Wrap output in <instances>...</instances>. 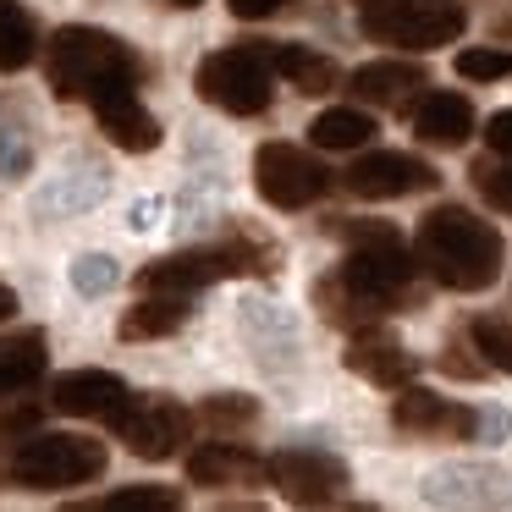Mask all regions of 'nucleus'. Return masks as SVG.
<instances>
[{"instance_id":"nucleus-1","label":"nucleus","mask_w":512,"mask_h":512,"mask_svg":"<svg viewBox=\"0 0 512 512\" xmlns=\"http://www.w3.org/2000/svg\"><path fill=\"white\" fill-rule=\"evenodd\" d=\"M45 78L56 100H89L100 111L105 100H122L138 89V56L105 28L67 23L45 45Z\"/></svg>"},{"instance_id":"nucleus-2","label":"nucleus","mask_w":512,"mask_h":512,"mask_svg":"<svg viewBox=\"0 0 512 512\" xmlns=\"http://www.w3.org/2000/svg\"><path fill=\"white\" fill-rule=\"evenodd\" d=\"M419 265L446 292H485L501 276V232L463 204H441L419 221Z\"/></svg>"},{"instance_id":"nucleus-3","label":"nucleus","mask_w":512,"mask_h":512,"mask_svg":"<svg viewBox=\"0 0 512 512\" xmlns=\"http://www.w3.org/2000/svg\"><path fill=\"white\" fill-rule=\"evenodd\" d=\"M336 232L353 243L336 276L353 287V298L364 303L369 314H386L391 303L408 292V281H413V259H408V248H402V237L391 232V226H380V221L336 226Z\"/></svg>"},{"instance_id":"nucleus-4","label":"nucleus","mask_w":512,"mask_h":512,"mask_svg":"<svg viewBox=\"0 0 512 512\" xmlns=\"http://www.w3.org/2000/svg\"><path fill=\"white\" fill-rule=\"evenodd\" d=\"M105 463H111L105 441L34 430L28 441H17V452L6 457V463H0V479H12V485H23V490H67V485L100 479Z\"/></svg>"},{"instance_id":"nucleus-5","label":"nucleus","mask_w":512,"mask_h":512,"mask_svg":"<svg viewBox=\"0 0 512 512\" xmlns=\"http://www.w3.org/2000/svg\"><path fill=\"white\" fill-rule=\"evenodd\" d=\"M358 28L380 45L402 50H441L468 28L463 0H364Z\"/></svg>"},{"instance_id":"nucleus-6","label":"nucleus","mask_w":512,"mask_h":512,"mask_svg":"<svg viewBox=\"0 0 512 512\" xmlns=\"http://www.w3.org/2000/svg\"><path fill=\"white\" fill-rule=\"evenodd\" d=\"M270 61L259 45H232V50H215V56L199 61L193 72V89H199L204 105L226 116H259L270 111Z\"/></svg>"},{"instance_id":"nucleus-7","label":"nucleus","mask_w":512,"mask_h":512,"mask_svg":"<svg viewBox=\"0 0 512 512\" xmlns=\"http://www.w3.org/2000/svg\"><path fill=\"white\" fill-rule=\"evenodd\" d=\"M254 188L276 210H309L331 188V171L298 144H259L254 149Z\"/></svg>"},{"instance_id":"nucleus-8","label":"nucleus","mask_w":512,"mask_h":512,"mask_svg":"<svg viewBox=\"0 0 512 512\" xmlns=\"http://www.w3.org/2000/svg\"><path fill=\"white\" fill-rule=\"evenodd\" d=\"M270 485L292 501V507H331L347 490V468L331 452H309V446H287L270 457Z\"/></svg>"},{"instance_id":"nucleus-9","label":"nucleus","mask_w":512,"mask_h":512,"mask_svg":"<svg viewBox=\"0 0 512 512\" xmlns=\"http://www.w3.org/2000/svg\"><path fill=\"white\" fill-rule=\"evenodd\" d=\"M391 424L402 435H419V441H474L479 413L463 408V402H446L424 386H397L391 397Z\"/></svg>"},{"instance_id":"nucleus-10","label":"nucleus","mask_w":512,"mask_h":512,"mask_svg":"<svg viewBox=\"0 0 512 512\" xmlns=\"http://www.w3.org/2000/svg\"><path fill=\"white\" fill-rule=\"evenodd\" d=\"M188 430H193V413L177 408V402H166V397L127 402V413L116 419V435H122V441L133 446V457H144V463L177 457V446L188 441Z\"/></svg>"},{"instance_id":"nucleus-11","label":"nucleus","mask_w":512,"mask_h":512,"mask_svg":"<svg viewBox=\"0 0 512 512\" xmlns=\"http://www.w3.org/2000/svg\"><path fill=\"white\" fill-rule=\"evenodd\" d=\"M127 402H133V391H127L122 375H111V369H67V375H56V386H50V408L67 413V419L116 424L127 413Z\"/></svg>"},{"instance_id":"nucleus-12","label":"nucleus","mask_w":512,"mask_h":512,"mask_svg":"<svg viewBox=\"0 0 512 512\" xmlns=\"http://www.w3.org/2000/svg\"><path fill=\"white\" fill-rule=\"evenodd\" d=\"M435 182H441L435 166H424L419 155H402V149H375L347 171V188L358 199H408V193H430Z\"/></svg>"},{"instance_id":"nucleus-13","label":"nucleus","mask_w":512,"mask_h":512,"mask_svg":"<svg viewBox=\"0 0 512 512\" xmlns=\"http://www.w3.org/2000/svg\"><path fill=\"white\" fill-rule=\"evenodd\" d=\"M342 364L353 369V375H364V380H375V386H386V391L408 386L413 369H419L408 347H402L397 336H386V331H353V342H347Z\"/></svg>"},{"instance_id":"nucleus-14","label":"nucleus","mask_w":512,"mask_h":512,"mask_svg":"<svg viewBox=\"0 0 512 512\" xmlns=\"http://www.w3.org/2000/svg\"><path fill=\"white\" fill-rule=\"evenodd\" d=\"M265 474H270L265 457H254L248 446H237V441H210V446H199V452H188V479L193 485H210V490L259 485Z\"/></svg>"},{"instance_id":"nucleus-15","label":"nucleus","mask_w":512,"mask_h":512,"mask_svg":"<svg viewBox=\"0 0 512 512\" xmlns=\"http://www.w3.org/2000/svg\"><path fill=\"white\" fill-rule=\"evenodd\" d=\"M347 89L364 105H391V111H402V105L424 89V67L419 61H369V67H358L353 78H347Z\"/></svg>"},{"instance_id":"nucleus-16","label":"nucleus","mask_w":512,"mask_h":512,"mask_svg":"<svg viewBox=\"0 0 512 512\" xmlns=\"http://www.w3.org/2000/svg\"><path fill=\"white\" fill-rule=\"evenodd\" d=\"M413 133L435 149H463L474 133V105L463 94H430V100L413 111Z\"/></svg>"},{"instance_id":"nucleus-17","label":"nucleus","mask_w":512,"mask_h":512,"mask_svg":"<svg viewBox=\"0 0 512 512\" xmlns=\"http://www.w3.org/2000/svg\"><path fill=\"white\" fill-rule=\"evenodd\" d=\"M100 133L111 138L116 149H127V155H149V149H160V122L133 100V94L100 105Z\"/></svg>"},{"instance_id":"nucleus-18","label":"nucleus","mask_w":512,"mask_h":512,"mask_svg":"<svg viewBox=\"0 0 512 512\" xmlns=\"http://www.w3.org/2000/svg\"><path fill=\"white\" fill-rule=\"evenodd\" d=\"M188 303H182V292H149V303H138V309H127L122 320H116V336L122 342H155V336H177L182 325H188Z\"/></svg>"},{"instance_id":"nucleus-19","label":"nucleus","mask_w":512,"mask_h":512,"mask_svg":"<svg viewBox=\"0 0 512 512\" xmlns=\"http://www.w3.org/2000/svg\"><path fill=\"white\" fill-rule=\"evenodd\" d=\"M259 50H265L270 67L303 94H331L336 83H342V72H336L331 56H314V50H303V45H259Z\"/></svg>"},{"instance_id":"nucleus-20","label":"nucleus","mask_w":512,"mask_h":512,"mask_svg":"<svg viewBox=\"0 0 512 512\" xmlns=\"http://www.w3.org/2000/svg\"><path fill=\"white\" fill-rule=\"evenodd\" d=\"M45 375V331H17L0 342V397L28 391Z\"/></svg>"},{"instance_id":"nucleus-21","label":"nucleus","mask_w":512,"mask_h":512,"mask_svg":"<svg viewBox=\"0 0 512 512\" xmlns=\"http://www.w3.org/2000/svg\"><path fill=\"white\" fill-rule=\"evenodd\" d=\"M39 56V28L17 0H0V72H23Z\"/></svg>"},{"instance_id":"nucleus-22","label":"nucleus","mask_w":512,"mask_h":512,"mask_svg":"<svg viewBox=\"0 0 512 512\" xmlns=\"http://www.w3.org/2000/svg\"><path fill=\"white\" fill-rule=\"evenodd\" d=\"M309 138H314L320 149H364L369 138H375V122H369V111L336 105V111H320V116H314Z\"/></svg>"},{"instance_id":"nucleus-23","label":"nucleus","mask_w":512,"mask_h":512,"mask_svg":"<svg viewBox=\"0 0 512 512\" xmlns=\"http://www.w3.org/2000/svg\"><path fill=\"white\" fill-rule=\"evenodd\" d=\"M182 507V490L171 485H133V490H116L105 501H83L72 512H177Z\"/></svg>"},{"instance_id":"nucleus-24","label":"nucleus","mask_w":512,"mask_h":512,"mask_svg":"<svg viewBox=\"0 0 512 512\" xmlns=\"http://www.w3.org/2000/svg\"><path fill=\"white\" fill-rule=\"evenodd\" d=\"M468 336H474V347L485 353V364H496L501 375H512V320H501V314H479V320L468 325Z\"/></svg>"},{"instance_id":"nucleus-25","label":"nucleus","mask_w":512,"mask_h":512,"mask_svg":"<svg viewBox=\"0 0 512 512\" xmlns=\"http://www.w3.org/2000/svg\"><path fill=\"white\" fill-rule=\"evenodd\" d=\"M199 413L215 424V430H237V424H254L259 419V402L243 397V391H221V397H210Z\"/></svg>"},{"instance_id":"nucleus-26","label":"nucleus","mask_w":512,"mask_h":512,"mask_svg":"<svg viewBox=\"0 0 512 512\" xmlns=\"http://www.w3.org/2000/svg\"><path fill=\"white\" fill-rule=\"evenodd\" d=\"M457 72H463L468 83H496V78H512V50H463L457 56Z\"/></svg>"},{"instance_id":"nucleus-27","label":"nucleus","mask_w":512,"mask_h":512,"mask_svg":"<svg viewBox=\"0 0 512 512\" xmlns=\"http://www.w3.org/2000/svg\"><path fill=\"white\" fill-rule=\"evenodd\" d=\"M72 287H78V292H111L116 287V259L83 254L78 265H72Z\"/></svg>"},{"instance_id":"nucleus-28","label":"nucleus","mask_w":512,"mask_h":512,"mask_svg":"<svg viewBox=\"0 0 512 512\" xmlns=\"http://www.w3.org/2000/svg\"><path fill=\"white\" fill-rule=\"evenodd\" d=\"M474 188L485 193L496 210H512V166H485V160H479V166H474Z\"/></svg>"},{"instance_id":"nucleus-29","label":"nucleus","mask_w":512,"mask_h":512,"mask_svg":"<svg viewBox=\"0 0 512 512\" xmlns=\"http://www.w3.org/2000/svg\"><path fill=\"white\" fill-rule=\"evenodd\" d=\"M485 144L496 149V155H512V111H496L485 122Z\"/></svg>"},{"instance_id":"nucleus-30","label":"nucleus","mask_w":512,"mask_h":512,"mask_svg":"<svg viewBox=\"0 0 512 512\" xmlns=\"http://www.w3.org/2000/svg\"><path fill=\"white\" fill-rule=\"evenodd\" d=\"M287 0H232V17H243V23H259V17H276Z\"/></svg>"},{"instance_id":"nucleus-31","label":"nucleus","mask_w":512,"mask_h":512,"mask_svg":"<svg viewBox=\"0 0 512 512\" xmlns=\"http://www.w3.org/2000/svg\"><path fill=\"white\" fill-rule=\"evenodd\" d=\"M441 369H446V375H463V380H474V375H485V369H479V364H468V358H463V347H446V358H441Z\"/></svg>"},{"instance_id":"nucleus-32","label":"nucleus","mask_w":512,"mask_h":512,"mask_svg":"<svg viewBox=\"0 0 512 512\" xmlns=\"http://www.w3.org/2000/svg\"><path fill=\"white\" fill-rule=\"evenodd\" d=\"M34 419H39V408H17L12 419H0V441H12L17 430H34Z\"/></svg>"},{"instance_id":"nucleus-33","label":"nucleus","mask_w":512,"mask_h":512,"mask_svg":"<svg viewBox=\"0 0 512 512\" xmlns=\"http://www.w3.org/2000/svg\"><path fill=\"white\" fill-rule=\"evenodd\" d=\"M12 314H17V292L0 281V320H12Z\"/></svg>"},{"instance_id":"nucleus-34","label":"nucleus","mask_w":512,"mask_h":512,"mask_svg":"<svg viewBox=\"0 0 512 512\" xmlns=\"http://www.w3.org/2000/svg\"><path fill=\"white\" fill-rule=\"evenodd\" d=\"M171 6H177V12H193V6H204V0H171Z\"/></svg>"}]
</instances>
